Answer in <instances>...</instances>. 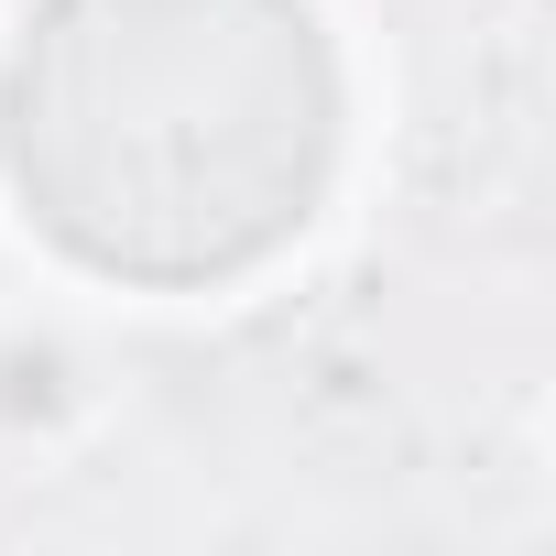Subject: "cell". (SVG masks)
Instances as JSON below:
<instances>
[{"instance_id":"1","label":"cell","mask_w":556,"mask_h":556,"mask_svg":"<svg viewBox=\"0 0 556 556\" xmlns=\"http://www.w3.org/2000/svg\"><path fill=\"white\" fill-rule=\"evenodd\" d=\"M110 415V382L77 339L55 328H0V447H34V458H66L88 447Z\"/></svg>"}]
</instances>
